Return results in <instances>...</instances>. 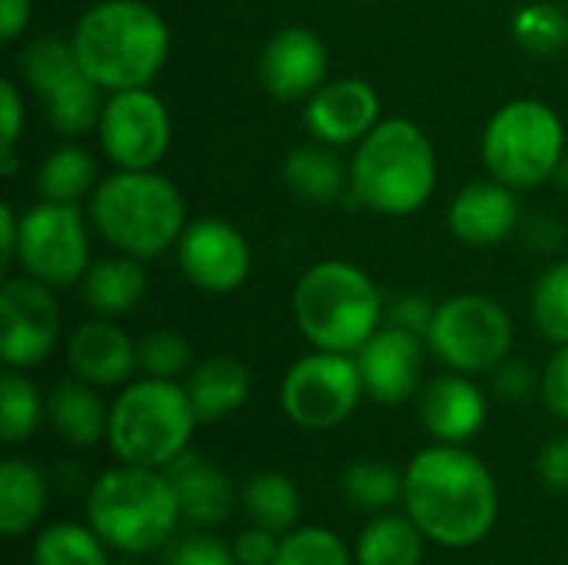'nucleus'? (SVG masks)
I'll return each mask as SVG.
<instances>
[{
	"label": "nucleus",
	"instance_id": "obj_22",
	"mask_svg": "<svg viewBox=\"0 0 568 565\" xmlns=\"http://www.w3.org/2000/svg\"><path fill=\"white\" fill-rule=\"evenodd\" d=\"M166 476L176 490L183 519H190L200 529H213L230 519L236 506V490L223 470H216L213 463L186 450L166 466Z\"/></svg>",
	"mask_w": 568,
	"mask_h": 565
},
{
	"label": "nucleus",
	"instance_id": "obj_39",
	"mask_svg": "<svg viewBox=\"0 0 568 565\" xmlns=\"http://www.w3.org/2000/svg\"><path fill=\"white\" fill-rule=\"evenodd\" d=\"M170 565H240L233 546L216 539L213 533H193L170 553Z\"/></svg>",
	"mask_w": 568,
	"mask_h": 565
},
{
	"label": "nucleus",
	"instance_id": "obj_1",
	"mask_svg": "<svg viewBox=\"0 0 568 565\" xmlns=\"http://www.w3.org/2000/svg\"><path fill=\"white\" fill-rule=\"evenodd\" d=\"M403 513L429 543L466 549L493 533L499 490L476 453L436 443L416 453L403 470Z\"/></svg>",
	"mask_w": 568,
	"mask_h": 565
},
{
	"label": "nucleus",
	"instance_id": "obj_3",
	"mask_svg": "<svg viewBox=\"0 0 568 565\" xmlns=\"http://www.w3.org/2000/svg\"><path fill=\"white\" fill-rule=\"evenodd\" d=\"M183 519L166 470L120 463L93 480L87 493V523L120 556H146L173 536Z\"/></svg>",
	"mask_w": 568,
	"mask_h": 565
},
{
	"label": "nucleus",
	"instance_id": "obj_38",
	"mask_svg": "<svg viewBox=\"0 0 568 565\" xmlns=\"http://www.w3.org/2000/svg\"><path fill=\"white\" fill-rule=\"evenodd\" d=\"M0 123H3V137H0V170H3V176H13V170H17L13 147H17L20 127H23V97H20V90H17L13 80H0Z\"/></svg>",
	"mask_w": 568,
	"mask_h": 565
},
{
	"label": "nucleus",
	"instance_id": "obj_40",
	"mask_svg": "<svg viewBox=\"0 0 568 565\" xmlns=\"http://www.w3.org/2000/svg\"><path fill=\"white\" fill-rule=\"evenodd\" d=\"M433 313H436V306H433L426 296H419V293H406V296H399V300L386 303L383 323L426 336V333H429V323H433Z\"/></svg>",
	"mask_w": 568,
	"mask_h": 565
},
{
	"label": "nucleus",
	"instance_id": "obj_26",
	"mask_svg": "<svg viewBox=\"0 0 568 565\" xmlns=\"http://www.w3.org/2000/svg\"><path fill=\"white\" fill-rule=\"evenodd\" d=\"M146 296V273L136 256H106L83 273V300L100 316L130 313Z\"/></svg>",
	"mask_w": 568,
	"mask_h": 565
},
{
	"label": "nucleus",
	"instance_id": "obj_45",
	"mask_svg": "<svg viewBox=\"0 0 568 565\" xmlns=\"http://www.w3.org/2000/svg\"><path fill=\"white\" fill-rule=\"evenodd\" d=\"M30 23V0H0V40H17Z\"/></svg>",
	"mask_w": 568,
	"mask_h": 565
},
{
	"label": "nucleus",
	"instance_id": "obj_16",
	"mask_svg": "<svg viewBox=\"0 0 568 565\" xmlns=\"http://www.w3.org/2000/svg\"><path fill=\"white\" fill-rule=\"evenodd\" d=\"M426 336L383 323L353 356L363 376L366 396L383 406H396L413 400L423 390V366H426Z\"/></svg>",
	"mask_w": 568,
	"mask_h": 565
},
{
	"label": "nucleus",
	"instance_id": "obj_47",
	"mask_svg": "<svg viewBox=\"0 0 568 565\" xmlns=\"http://www.w3.org/2000/svg\"><path fill=\"white\" fill-rule=\"evenodd\" d=\"M556 180L568 190V157H562V163H559V170H556Z\"/></svg>",
	"mask_w": 568,
	"mask_h": 565
},
{
	"label": "nucleus",
	"instance_id": "obj_50",
	"mask_svg": "<svg viewBox=\"0 0 568 565\" xmlns=\"http://www.w3.org/2000/svg\"><path fill=\"white\" fill-rule=\"evenodd\" d=\"M366 3H376V0H366Z\"/></svg>",
	"mask_w": 568,
	"mask_h": 565
},
{
	"label": "nucleus",
	"instance_id": "obj_15",
	"mask_svg": "<svg viewBox=\"0 0 568 565\" xmlns=\"http://www.w3.org/2000/svg\"><path fill=\"white\" fill-rule=\"evenodd\" d=\"M176 256L186 280L206 293H230L243 286L253 266L246 236L220 216H200L186 223Z\"/></svg>",
	"mask_w": 568,
	"mask_h": 565
},
{
	"label": "nucleus",
	"instance_id": "obj_44",
	"mask_svg": "<svg viewBox=\"0 0 568 565\" xmlns=\"http://www.w3.org/2000/svg\"><path fill=\"white\" fill-rule=\"evenodd\" d=\"M493 383H496V393L503 400H513V403H523L532 386H536V376L532 370L523 363V360H503L496 370H493Z\"/></svg>",
	"mask_w": 568,
	"mask_h": 565
},
{
	"label": "nucleus",
	"instance_id": "obj_2",
	"mask_svg": "<svg viewBox=\"0 0 568 565\" xmlns=\"http://www.w3.org/2000/svg\"><path fill=\"white\" fill-rule=\"evenodd\" d=\"M70 40L83 70L106 93L150 87L170 53L166 20L143 0H97Z\"/></svg>",
	"mask_w": 568,
	"mask_h": 565
},
{
	"label": "nucleus",
	"instance_id": "obj_11",
	"mask_svg": "<svg viewBox=\"0 0 568 565\" xmlns=\"http://www.w3.org/2000/svg\"><path fill=\"white\" fill-rule=\"evenodd\" d=\"M20 70L30 83V90L40 97L47 120L73 137L100 123L103 113V87L83 70L73 40L60 37H40L23 50Z\"/></svg>",
	"mask_w": 568,
	"mask_h": 565
},
{
	"label": "nucleus",
	"instance_id": "obj_34",
	"mask_svg": "<svg viewBox=\"0 0 568 565\" xmlns=\"http://www.w3.org/2000/svg\"><path fill=\"white\" fill-rule=\"evenodd\" d=\"M40 420H43V400H40L37 386L20 370H7L0 380V436H3V443L17 446V443L30 440L37 433Z\"/></svg>",
	"mask_w": 568,
	"mask_h": 565
},
{
	"label": "nucleus",
	"instance_id": "obj_17",
	"mask_svg": "<svg viewBox=\"0 0 568 565\" xmlns=\"http://www.w3.org/2000/svg\"><path fill=\"white\" fill-rule=\"evenodd\" d=\"M260 83L276 100H303L313 97L329 70L326 43L310 27H283L276 30L260 53Z\"/></svg>",
	"mask_w": 568,
	"mask_h": 565
},
{
	"label": "nucleus",
	"instance_id": "obj_46",
	"mask_svg": "<svg viewBox=\"0 0 568 565\" xmlns=\"http://www.w3.org/2000/svg\"><path fill=\"white\" fill-rule=\"evenodd\" d=\"M17 240H20V216L3 203L0 206V260L10 266L17 256Z\"/></svg>",
	"mask_w": 568,
	"mask_h": 565
},
{
	"label": "nucleus",
	"instance_id": "obj_31",
	"mask_svg": "<svg viewBox=\"0 0 568 565\" xmlns=\"http://www.w3.org/2000/svg\"><path fill=\"white\" fill-rule=\"evenodd\" d=\"M97 163L83 147H57L37 173V190L53 203H77L93 190Z\"/></svg>",
	"mask_w": 568,
	"mask_h": 565
},
{
	"label": "nucleus",
	"instance_id": "obj_28",
	"mask_svg": "<svg viewBox=\"0 0 568 565\" xmlns=\"http://www.w3.org/2000/svg\"><path fill=\"white\" fill-rule=\"evenodd\" d=\"M283 180L300 200L333 203L343 196V190L349 183V170L329 150V143H310V147H296L283 160Z\"/></svg>",
	"mask_w": 568,
	"mask_h": 565
},
{
	"label": "nucleus",
	"instance_id": "obj_13",
	"mask_svg": "<svg viewBox=\"0 0 568 565\" xmlns=\"http://www.w3.org/2000/svg\"><path fill=\"white\" fill-rule=\"evenodd\" d=\"M97 130L100 147L116 170H153L173 137L166 103L150 87L110 93Z\"/></svg>",
	"mask_w": 568,
	"mask_h": 565
},
{
	"label": "nucleus",
	"instance_id": "obj_35",
	"mask_svg": "<svg viewBox=\"0 0 568 565\" xmlns=\"http://www.w3.org/2000/svg\"><path fill=\"white\" fill-rule=\"evenodd\" d=\"M273 565H356V556L333 529L296 526L280 539Z\"/></svg>",
	"mask_w": 568,
	"mask_h": 565
},
{
	"label": "nucleus",
	"instance_id": "obj_18",
	"mask_svg": "<svg viewBox=\"0 0 568 565\" xmlns=\"http://www.w3.org/2000/svg\"><path fill=\"white\" fill-rule=\"evenodd\" d=\"M376 123H379V93L359 77L323 83L306 103L310 133L329 147L359 143Z\"/></svg>",
	"mask_w": 568,
	"mask_h": 565
},
{
	"label": "nucleus",
	"instance_id": "obj_9",
	"mask_svg": "<svg viewBox=\"0 0 568 565\" xmlns=\"http://www.w3.org/2000/svg\"><path fill=\"white\" fill-rule=\"evenodd\" d=\"M426 343L456 373H493L509 360L513 320L496 300L459 293L436 306Z\"/></svg>",
	"mask_w": 568,
	"mask_h": 565
},
{
	"label": "nucleus",
	"instance_id": "obj_20",
	"mask_svg": "<svg viewBox=\"0 0 568 565\" xmlns=\"http://www.w3.org/2000/svg\"><path fill=\"white\" fill-rule=\"evenodd\" d=\"M70 373L90 386H123L140 366L133 340L110 323V316H97L80 323L67 340Z\"/></svg>",
	"mask_w": 568,
	"mask_h": 565
},
{
	"label": "nucleus",
	"instance_id": "obj_19",
	"mask_svg": "<svg viewBox=\"0 0 568 565\" xmlns=\"http://www.w3.org/2000/svg\"><path fill=\"white\" fill-rule=\"evenodd\" d=\"M419 423L436 443L463 446L486 423V393L469 373H446L419 390Z\"/></svg>",
	"mask_w": 568,
	"mask_h": 565
},
{
	"label": "nucleus",
	"instance_id": "obj_43",
	"mask_svg": "<svg viewBox=\"0 0 568 565\" xmlns=\"http://www.w3.org/2000/svg\"><path fill=\"white\" fill-rule=\"evenodd\" d=\"M536 473L549 490L568 496V436H556L542 446L536 460Z\"/></svg>",
	"mask_w": 568,
	"mask_h": 565
},
{
	"label": "nucleus",
	"instance_id": "obj_25",
	"mask_svg": "<svg viewBox=\"0 0 568 565\" xmlns=\"http://www.w3.org/2000/svg\"><path fill=\"white\" fill-rule=\"evenodd\" d=\"M43 513H47L43 473L20 456H7L0 463V533L7 539H20L30 529H37Z\"/></svg>",
	"mask_w": 568,
	"mask_h": 565
},
{
	"label": "nucleus",
	"instance_id": "obj_33",
	"mask_svg": "<svg viewBox=\"0 0 568 565\" xmlns=\"http://www.w3.org/2000/svg\"><path fill=\"white\" fill-rule=\"evenodd\" d=\"M516 43L532 57H556L568 47V13L559 3L536 0L516 10L513 17Z\"/></svg>",
	"mask_w": 568,
	"mask_h": 565
},
{
	"label": "nucleus",
	"instance_id": "obj_21",
	"mask_svg": "<svg viewBox=\"0 0 568 565\" xmlns=\"http://www.w3.org/2000/svg\"><path fill=\"white\" fill-rule=\"evenodd\" d=\"M519 223V196L503 180L466 183L449 203V230L466 246H496Z\"/></svg>",
	"mask_w": 568,
	"mask_h": 565
},
{
	"label": "nucleus",
	"instance_id": "obj_48",
	"mask_svg": "<svg viewBox=\"0 0 568 565\" xmlns=\"http://www.w3.org/2000/svg\"><path fill=\"white\" fill-rule=\"evenodd\" d=\"M113 565H146V563H140V556H123L120 563H113Z\"/></svg>",
	"mask_w": 568,
	"mask_h": 565
},
{
	"label": "nucleus",
	"instance_id": "obj_12",
	"mask_svg": "<svg viewBox=\"0 0 568 565\" xmlns=\"http://www.w3.org/2000/svg\"><path fill=\"white\" fill-rule=\"evenodd\" d=\"M13 263H20L27 276L47 283L50 290L83 280V273L90 270V243L77 203L43 200L30 206L20 216Z\"/></svg>",
	"mask_w": 568,
	"mask_h": 565
},
{
	"label": "nucleus",
	"instance_id": "obj_14",
	"mask_svg": "<svg viewBox=\"0 0 568 565\" xmlns=\"http://www.w3.org/2000/svg\"><path fill=\"white\" fill-rule=\"evenodd\" d=\"M60 336V310L47 283L10 276L0 290V360L10 370H30L50 356Z\"/></svg>",
	"mask_w": 568,
	"mask_h": 565
},
{
	"label": "nucleus",
	"instance_id": "obj_8",
	"mask_svg": "<svg viewBox=\"0 0 568 565\" xmlns=\"http://www.w3.org/2000/svg\"><path fill=\"white\" fill-rule=\"evenodd\" d=\"M566 157V130L559 113L542 100H509L483 133V160L496 180L513 190H532L556 176Z\"/></svg>",
	"mask_w": 568,
	"mask_h": 565
},
{
	"label": "nucleus",
	"instance_id": "obj_36",
	"mask_svg": "<svg viewBox=\"0 0 568 565\" xmlns=\"http://www.w3.org/2000/svg\"><path fill=\"white\" fill-rule=\"evenodd\" d=\"M532 320L552 343H568V260L552 263L532 286Z\"/></svg>",
	"mask_w": 568,
	"mask_h": 565
},
{
	"label": "nucleus",
	"instance_id": "obj_30",
	"mask_svg": "<svg viewBox=\"0 0 568 565\" xmlns=\"http://www.w3.org/2000/svg\"><path fill=\"white\" fill-rule=\"evenodd\" d=\"M110 546L100 539L93 526L80 523H53L40 529L30 549V565H113Z\"/></svg>",
	"mask_w": 568,
	"mask_h": 565
},
{
	"label": "nucleus",
	"instance_id": "obj_5",
	"mask_svg": "<svg viewBox=\"0 0 568 565\" xmlns=\"http://www.w3.org/2000/svg\"><path fill=\"white\" fill-rule=\"evenodd\" d=\"M436 190V150L429 137L403 117L379 120L356 147L349 193L386 216L416 213Z\"/></svg>",
	"mask_w": 568,
	"mask_h": 565
},
{
	"label": "nucleus",
	"instance_id": "obj_37",
	"mask_svg": "<svg viewBox=\"0 0 568 565\" xmlns=\"http://www.w3.org/2000/svg\"><path fill=\"white\" fill-rule=\"evenodd\" d=\"M190 343L176 330H153L136 343V360L146 376L160 380H180L190 366Z\"/></svg>",
	"mask_w": 568,
	"mask_h": 565
},
{
	"label": "nucleus",
	"instance_id": "obj_7",
	"mask_svg": "<svg viewBox=\"0 0 568 565\" xmlns=\"http://www.w3.org/2000/svg\"><path fill=\"white\" fill-rule=\"evenodd\" d=\"M196 410L176 380L143 376L123 386L110 406L106 443L120 463L166 470L186 453L196 430Z\"/></svg>",
	"mask_w": 568,
	"mask_h": 565
},
{
	"label": "nucleus",
	"instance_id": "obj_24",
	"mask_svg": "<svg viewBox=\"0 0 568 565\" xmlns=\"http://www.w3.org/2000/svg\"><path fill=\"white\" fill-rule=\"evenodd\" d=\"M250 370L233 356H210L186 376V393L200 423L223 420L250 400Z\"/></svg>",
	"mask_w": 568,
	"mask_h": 565
},
{
	"label": "nucleus",
	"instance_id": "obj_6",
	"mask_svg": "<svg viewBox=\"0 0 568 565\" xmlns=\"http://www.w3.org/2000/svg\"><path fill=\"white\" fill-rule=\"evenodd\" d=\"M386 300L379 286L346 260L313 263L293 290L300 333L329 353H356L383 326Z\"/></svg>",
	"mask_w": 568,
	"mask_h": 565
},
{
	"label": "nucleus",
	"instance_id": "obj_42",
	"mask_svg": "<svg viewBox=\"0 0 568 565\" xmlns=\"http://www.w3.org/2000/svg\"><path fill=\"white\" fill-rule=\"evenodd\" d=\"M280 539H283L280 533L250 523L233 539V553H236L240 565H273L276 563V553H280Z\"/></svg>",
	"mask_w": 568,
	"mask_h": 565
},
{
	"label": "nucleus",
	"instance_id": "obj_32",
	"mask_svg": "<svg viewBox=\"0 0 568 565\" xmlns=\"http://www.w3.org/2000/svg\"><path fill=\"white\" fill-rule=\"evenodd\" d=\"M343 496L366 513H389L403 503V473L386 460H356L343 470Z\"/></svg>",
	"mask_w": 568,
	"mask_h": 565
},
{
	"label": "nucleus",
	"instance_id": "obj_4",
	"mask_svg": "<svg viewBox=\"0 0 568 565\" xmlns=\"http://www.w3.org/2000/svg\"><path fill=\"white\" fill-rule=\"evenodd\" d=\"M90 220L116 253L150 260L180 243L186 203L156 170H116L93 186Z\"/></svg>",
	"mask_w": 568,
	"mask_h": 565
},
{
	"label": "nucleus",
	"instance_id": "obj_49",
	"mask_svg": "<svg viewBox=\"0 0 568 565\" xmlns=\"http://www.w3.org/2000/svg\"><path fill=\"white\" fill-rule=\"evenodd\" d=\"M479 565H496V563H479Z\"/></svg>",
	"mask_w": 568,
	"mask_h": 565
},
{
	"label": "nucleus",
	"instance_id": "obj_23",
	"mask_svg": "<svg viewBox=\"0 0 568 565\" xmlns=\"http://www.w3.org/2000/svg\"><path fill=\"white\" fill-rule=\"evenodd\" d=\"M47 416L57 430V436L73 446V450H90L97 446L106 430H110V410L103 406L97 386L83 380H67L60 383L50 400H47Z\"/></svg>",
	"mask_w": 568,
	"mask_h": 565
},
{
	"label": "nucleus",
	"instance_id": "obj_41",
	"mask_svg": "<svg viewBox=\"0 0 568 565\" xmlns=\"http://www.w3.org/2000/svg\"><path fill=\"white\" fill-rule=\"evenodd\" d=\"M539 390H542V400H546L549 413L568 423V343L549 356V363L542 370V380H539Z\"/></svg>",
	"mask_w": 568,
	"mask_h": 565
},
{
	"label": "nucleus",
	"instance_id": "obj_27",
	"mask_svg": "<svg viewBox=\"0 0 568 565\" xmlns=\"http://www.w3.org/2000/svg\"><path fill=\"white\" fill-rule=\"evenodd\" d=\"M426 533L406 513H376L359 533L353 556L356 565H423Z\"/></svg>",
	"mask_w": 568,
	"mask_h": 565
},
{
	"label": "nucleus",
	"instance_id": "obj_29",
	"mask_svg": "<svg viewBox=\"0 0 568 565\" xmlns=\"http://www.w3.org/2000/svg\"><path fill=\"white\" fill-rule=\"evenodd\" d=\"M243 513L253 526H263V529H273L280 536H286L290 529H296V519H300V490L290 476L283 473H273V470H263L256 476L246 480L243 486Z\"/></svg>",
	"mask_w": 568,
	"mask_h": 565
},
{
	"label": "nucleus",
	"instance_id": "obj_10",
	"mask_svg": "<svg viewBox=\"0 0 568 565\" xmlns=\"http://www.w3.org/2000/svg\"><path fill=\"white\" fill-rule=\"evenodd\" d=\"M366 396L353 353L316 350L296 360L280 383V406L300 430H336Z\"/></svg>",
	"mask_w": 568,
	"mask_h": 565
}]
</instances>
